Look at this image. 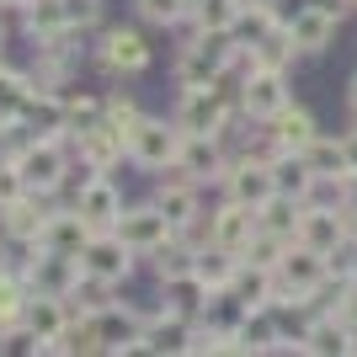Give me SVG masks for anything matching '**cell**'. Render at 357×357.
Masks as SVG:
<instances>
[{
    "label": "cell",
    "instance_id": "obj_10",
    "mask_svg": "<svg viewBox=\"0 0 357 357\" xmlns=\"http://www.w3.org/2000/svg\"><path fill=\"white\" fill-rule=\"evenodd\" d=\"M112 229H118V235L128 240V245H134L139 256L160 251L165 240L176 235V224L165 219V208H160V203H155V197H149V203H128V208H123V219L112 224Z\"/></svg>",
    "mask_w": 357,
    "mask_h": 357
},
{
    "label": "cell",
    "instance_id": "obj_9",
    "mask_svg": "<svg viewBox=\"0 0 357 357\" xmlns=\"http://www.w3.org/2000/svg\"><path fill=\"white\" fill-rule=\"evenodd\" d=\"M288 102H294V80H288V70H251L245 80H240V112L256 118V123L278 118Z\"/></svg>",
    "mask_w": 357,
    "mask_h": 357
},
{
    "label": "cell",
    "instance_id": "obj_18",
    "mask_svg": "<svg viewBox=\"0 0 357 357\" xmlns=\"http://www.w3.org/2000/svg\"><path fill=\"white\" fill-rule=\"evenodd\" d=\"M75 155L80 160H91V165H102V171H112L118 160H128V139L112 128L107 118H96V123H86V128H75Z\"/></svg>",
    "mask_w": 357,
    "mask_h": 357
},
{
    "label": "cell",
    "instance_id": "obj_4",
    "mask_svg": "<svg viewBox=\"0 0 357 357\" xmlns=\"http://www.w3.org/2000/svg\"><path fill=\"white\" fill-rule=\"evenodd\" d=\"M91 59H96V70L112 75V80H134V75L149 70V43L139 27H102L96 32V43H91Z\"/></svg>",
    "mask_w": 357,
    "mask_h": 357
},
{
    "label": "cell",
    "instance_id": "obj_11",
    "mask_svg": "<svg viewBox=\"0 0 357 357\" xmlns=\"http://www.w3.org/2000/svg\"><path fill=\"white\" fill-rule=\"evenodd\" d=\"M229 144H224V134H187V144H181V171L192 181H203V187H224V176H229Z\"/></svg>",
    "mask_w": 357,
    "mask_h": 357
},
{
    "label": "cell",
    "instance_id": "obj_46",
    "mask_svg": "<svg viewBox=\"0 0 357 357\" xmlns=\"http://www.w3.org/2000/svg\"><path fill=\"white\" fill-rule=\"evenodd\" d=\"M22 6H32V0H0V11H22Z\"/></svg>",
    "mask_w": 357,
    "mask_h": 357
},
{
    "label": "cell",
    "instance_id": "obj_15",
    "mask_svg": "<svg viewBox=\"0 0 357 357\" xmlns=\"http://www.w3.org/2000/svg\"><path fill=\"white\" fill-rule=\"evenodd\" d=\"M91 235H96V224L86 219V213L75 208V203H64V208L48 213L43 235H38V251H59V256H80L91 245Z\"/></svg>",
    "mask_w": 357,
    "mask_h": 357
},
{
    "label": "cell",
    "instance_id": "obj_21",
    "mask_svg": "<svg viewBox=\"0 0 357 357\" xmlns=\"http://www.w3.org/2000/svg\"><path fill=\"white\" fill-rule=\"evenodd\" d=\"M70 203H75L80 213H86V219L96 224V229H112V224L123 219V208H128V203H123V192H118V181L107 176V171H102L96 181H86V187H80V192H75Z\"/></svg>",
    "mask_w": 357,
    "mask_h": 357
},
{
    "label": "cell",
    "instance_id": "obj_23",
    "mask_svg": "<svg viewBox=\"0 0 357 357\" xmlns=\"http://www.w3.org/2000/svg\"><path fill=\"white\" fill-rule=\"evenodd\" d=\"M208 298H213V288L197 272H181V278H165L160 283V304L171 314H187V320H197V314L208 310Z\"/></svg>",
    "mask_w": 357,
    "mask_h": 357
},
{
    "label": "cell",
    "instance_id": "obj_3",
    "mask_svg": "<svg viewBox=\"0 0 357 357\" xmlns=\"http://www.w3.org/2000/svg\"><path fill=\"white\" fill-rule=\"evenodd\" d=\"M181 144H187V128H181L176 118H149L144 112V123H139L134 139H128V165L160 176V171H171V165L181 160Z\"/></svg>",
    "mask_w": 357,
    "mask_h": 357
},
{
    "label": "cell",
    "instance_id": "obj_44",
    "mask_svg": "<svg viewBox=\"0 0 357 357\" xmlns=\"http://www.w3.org/2000/svg\"><path fill=\"white\" fill-rule=\"evenodd\" d=\"M347 165H352V171H357V128H352V134H347Z\"/></svg>",
    "mask_w": 357,
    "mask_h": 357
},
{
    "label": "cell",
    "instance_id": "obj_42",
    "mask_svg": "<svg viewBox=\"0 0 357 357\" xmlns=\"http://www.w3.org/2000/svg\"><path fill=\"white\" fill-rule=\"evenodd\" d=\"M342 203H347V208H357V171H347V176H342Z\"/></svg>",
    "mask_w": 357,
    "mask_h": 357
},
{
    "label": "cell",
    "instance_id": "obj_6",
    "mask_svg": "<svg viewBox=\"0 0 357 357\" xmlns=\"http://www.w3.org/2000/svg\"><path fill=\"white\" fill-rule=\"evenodd\" d=\"M347 11L336 6V0H304L294 16H288V32H294V43L304 59H314V54H326L331 43H336V32H342Z\"/></svg>",
    "mask_w": 357,
    "mask_h": 357
},
{
    "label": "cell",
    "instance_id": "obj_26",
    "mask_svg": "<svg viewBox=\"0 0 357 357\" xmlns=\"http://www.w3.org/2000/svg\"><path fill=\"white\" fill-rule=\"evenodd\" d=\"M22 32H27V43H48V38H59V32H70V16H64V0H32V6H22ZM80 32V27H75Z\"/></svg>",
    "mask_w": 357,
    "mask_h": 357
},
{
    "label": "cell",
    "instance_id": "obj_49",
    "mask_svg": "<svg viewBox=\"0 0 357 357\" xmlns=\"http://www.w3.org/2000/svg\"><path fill=\"white\" fill-rule=\"evenodd\" d=\"M187 6H197V0H187Z\"/></svg>",
    "mask_w": 357,
    "mask_h": 357
},
{
    "label": "cell",
    "instance_id": "obj_37",
    "mask_svg": "<svg viewBox=\"0 0 357 357\" xmlns=\"http://www.w3.org/2000/svg\"><path fill=\"white\" fill-rule=\"evenodd\" d=\"M102 118L112 123V128H118L123 139H134V128L144 123V112H139V102H134V96H123V91H112V96H107V107H102Z\"/></svg>",
    "mask_w": 357,
    "mask_h": 357
},
{
    "label": "cell",
    "instance_id": "obj_22",
    "mask_svg": "<svg viewBox=\"0 0 357 357\" xmlns=\"http://www.w3.org/2000/svg\"><path fill=\"white\" fill-rule=\"evenodd\" d=\"M240 357L251 352H283V326H278V310L272 304H256L245 320H240Z\"/></svg>",
    "mask_w": 357,
    "mask_h": 357
},
{
    "label": "cell",
    "instance_id": "obj_17",
    "mask_svg": "<svg viewBox=\"0 0 357 357\" xmlns=\"http://www.w3.org/2000/svg\"><path fill=\"white\" fill-rule=\"evenodd\" d=\"M261 229V208H251V203H235V197H224L219 208H213V245H224V251H245L251 245V235Z\"/></svg>",
    "mask_w": 357,
    "mask_h": 357
},
{
    "label": "cell",
    "instance_id": "obj_35",
    "mask_svg": "<svg viewBox=\"0 0 357 357\" xmlns=\"http://www.w3.org/2000/svg\"><path fill=\"white\" fill-rule=\"evenodd\" d=\"M240 11H245V0H197L192 6V16H197L203 32H235Z\"/></svg>",
    "mask_w": 357,
    "mask_h": 357
},
{
    "label": "cell",
    "instance_id": "obj_29",
    "mask_svg": "<svg viewBox=\"0 0 357 357\" xmlns=\"http://www.w3.org/2000/svg\"><path fill=\"white\" fill-rule=\"evenodd\" d=\"M32 96H38V75H32V70H16V64H0V112L22 118Z\"/></svg>",
    "mask_w": 357,
    "mask_h": 357
},
{
    "label": "cell",
    "instance_id": "obj_28",
    "mask_svg": "<svg viewBox=\"0 0 357 357\" xmlns=\"http://www.w3.org/2000/svg\"><path fill=\"white\" fill-rule=\"evenodd\" d=\"M298 224H304V197H288V192H272L261 203V229L283 240H298Z\"/></svg>",
    "mask_w": 357,
    "mask_h": 357
},
{
    "label": "cell",
    "instance_id": "obj_20",
    "mask_svg": "<svg viewBox=\"0 0 357 357\" xmlns=\"http://www.w3.org/2000/svg\"><path fill=\"white\" fill-rule=\"evenodd\" d=\"M267 134H272V144L283 149V155H304V149L320 139V123H314V112L310 107H298V102H288L278 118H267Z\"/></svg>",
    "mask_w": 357,
    "mask_h": 357
},
{
    "label": "cell",
    "instance_id": "obj_13",
    "mask_svg": "<svg viewBox=\"0 0 357 357\" xmlns=\"http://www.w3.org/2000/svg\"><path fill=\"white\" fill-rule=\"evenodd\" d=\"M155 203L165 208V219L176 224V229H187V224L203 213V181H192L181 165H171V171L155 176Z\"/></svg>",
    "mask_w": 357,
    "mask_h": 357
},
{
    "label": "cell",
    "instance_id": "obj_40",
    "mask_svg": "<svg viewBox=\"0 0 357 357\" xmlns=\"http://www.w3.org/2000/svg\"><path fill=\"white\" fill-rule=\"evenodd\" d=\"M64 16H70V27L96 32L102 27V0H64Z\"/></svg>",
    "mask_w": 357,
    "mask_h": 357
},
{
    "label": "cell",
    "instance_id": "obj_14",
    "mask_svg": "<svg viewBox=\"0 0 357 357\" xmlns=\"http://www.w3.org/2000/svg\"><path fill=\"white\" fill-rule=\"evenodd\" d=\"M272 192H278L272 160H261V155H235V160H229V176H224V197H235V203H251V208H261Z\"/></svg>",
    "mask_w": 357,
    "mask_h": 357
},
{
    "label": "cell",
    "instance_id": "obj_38",
    "mask_svg": "<svg viewBox=\"0 0 357 357\" xmlns=\"http://www.w3.org/2000/svg\"><path fill=\"white\" fill-rule=\"evenodd\" d=\"M134 11H139V22H149V27H176L181 16L192 11V6H187V0H134Z\"/></svg>",
    "mask_w": 357,
    "mask_h": 357
},
{
    "label": "cell",
    "instance_id": "obj_45",
    "mask_svg": "<svg viewBox=\"0 0 357 357\" xmlns=\"http://www.w3.org/2000/svg\"><path fill=\"white\" fill-rule=\"evenodd\" d=\"M11 128H16V118H11V112H0V139L11 134Z\"/></svg>",
    "mask_w": 357,
    "mask_h": 357
},
{
    "label": "cell",
    "instance_id": "obj_7",
    "mask_svg": "<svg viewBox=\"0 0 357 357\" xmlns=\"http://www.w3.org/2000/svg\"><path fill=\"white\" fill-rule=\"evenodd\" d=\"M134 261H139V251L118 235V229H96V235H91V245L80 251V267H86L91 278L112 283V288H123L128 278H134Z\"/></svg>",
    "mask_w": 357,
    "mask_h": 357
},
{
    "label": "cell",
    "instance_id": "obj_47",
    "mask_svg": "<svg viewBox=\"0 0 357 357\" xmlns=\"http://www.w3.org/2000/svg\"><path fill=\"white\" fill-rule=\"evenodd\" d=\"M0 16H6V11H0ZM0 64H6V22H0Z\"/></svg>",
    "mask_w": 357,
    "mask_h": 357
},
{
    "label": "cell",
    "instance_id": "obj_27",
    "mask_svg": "<svg viewBox=\"0 0 357 357\" xmlns=\"http://www.w3.org/2000/svg\"><path fill=\"white\" fill-rule=\"evenodd\" d=\"M298 352L304 357H342V352H352V331L336 314H314V326H310V336H304Z\"/></svg>",
    "mask_w": 357,
    "mask_h": 357
},
{
    "label": "cell",
    "instance_id": "obj_1",
    "mask_svg": "<svg viewBox=\"0 0 357 357\" xmlns=\"http://www.w3.org/2000/svg\"><path fill=\"white\" fill-rule=\"evenodd\" d=\"M240 54V38L235 32H197L192 43H181L176 54V86L192 91V86H219L229 64Z\"/></svg>",
    "mask_w": 357,
    "mask_h": 357
},
{
    "label": "cell",
    "instance_id": "obj_16",
    "mask_svg": "<svg viewBox=\"0 0 357 357\" xmlns=\"http://www.w3.org/2000/svg\"><path fill=\"white\" fill-rule=\"evenodd\" d=\"M48 213H54V197L22 192L16 203H6V208H0V235H6V240H22V245H38Z\"/></svg>",
    "mask_w": 357,
    "mask_h": 357
},
{
    "label": "cell",
    "instance_id": "obj_25",
    "mask_svg": "<svg viewBox=\"0 0 357 357\" xmlns=\"http://www.w3.org/2000/svg\"><path fill=\"white\" fill-rule=\"evenodd\" d=\"M229 294L235 298H245V304H272L278 298V267H261V261H245L240 256V267H235V278H229Z\"/></svg>",
    "mask_w": 357,
    "mask_h": 357
},
{
    "label": "cell",
    "instance_id": "obj_36",
    "mask_svg": "<svg viewBox=\"0 0 357 357\" xmlns=\"http://www.w3.org/2000/svg\"><path fill=\"white\" fill-rule=\"evenodd\" d=\"M278 22H283L278 6H256V0H245V11H240V22H235V38H240V43H256V38H267Z\"/></svg>",
    "mask_w": 357,
    "mask_h": 357
},
{
    "label": "cell",
    "instance_id": "obj_24",
    "mask_svg": "<svg viewBox=\"0 0 357 357\" xmlns=\"http://www.w3.org/2000/svg\"><path fill=\"white\" fill-rule=\"evenodd\" d=\"M245 54H251V70H294V59H304L298 43H294V32H288V22H278L267 38L245 43Z\"/></svg>",
    "mask_w": 357,
    "mask_h": 357
},
{
    "label": "cell",
    "instance_id": "obj_41",
    "mask_svg": "<svg viewBox=\"0 0 357 357\" xmlns=\"http://www.w3.org/2000/svg\"><path fill=\"white\" fill-rule=\"evenodd\" d=\"M331 314H336V320H342V326H347V331L357 336V278L347 283V294L336 298V310H331Z\"/></svg>",
    "mask_w": 357,
    "mask_h": 357
},
{
    "label": "cell",
    "instance_id": "obj_8",
    "mask_svg": "<svg viewBox=\"0 0 357 357\" xmlns=\"http://www.w3.org/2000/svg\"><path fill=\"white\" fill-rule=\"evenodd\" d=\"M326 278H331V256H320L304 240H294L283 251V261H278V298H310Z\"/></svg>",
    "mask_w": 357,
    "mask_h": 357
},
{
    "label": "cell",
    "instance_id": "obj_39",
    "mask_svg": "<svg viewBox=\"0 0 357 357\" xmlns=\"http://www.w3.org/2000/svg\"><path fill=\"white\" fill-rule=\"evenodd\" d=\"M288 245H294V240L272 235V229H256V235H251V245H245V251H240V256H245V261H261V267H278Z\"/></svg>",
    "mask_w": 357,
    "mask_h": 357
},
{
    "label": "cell",
    "instance_id": "obj_33",
    "mask_svg": "<svg viewBox=\"0 0 357 357\" xmlns=\"http://www.w3.org/2000/svg\"><path fill=\"white\" fill-rule=\"evenodd\" d=\"M272 176H278V192L304 197V203H310V192H314V165L304 160V155H278V160H272Z\"/></svg>",
    "mask_w": 357,
    "mask_h": 357
},
{
    "label": "cell",
    "instance_id": "obj_34",
    "mask_svg": "<svg viewBox=\"0 0 357 357\" xmlns=\"http://www.w3.org/2000/svg\"><path fill=\"white\" fill-rule=\"evenodd\" d=\"M304 160L314 165V176H342V171H352V165H347V134L342 139L320 134L310 149H304Z\"/></svg>",
    "mask_w": 357,
    "mask_h": 357
},
{
    "label": "cell",
    "instance_id": "obj_19",
    "mask_svg": "<svg viewBox=\"0 0 357 357\" xmlns=\"http://www.w3.org/2000/svg\"><path fill=\"white\" fill-rule=\"evenodd\" d=\"M16 123H22L32 139H75L70 134V112H64V96L48 91V86H38V96L27 102V112H22Z\"/></svg>",
    "mask_w": 357,
    "mask_h": 357
},
{
    "label": "cell",
    "instance_id": "obj_48",
    "mask_svg": "<svg viewBox=\"0 0 357 357\" xmlns=\"http://www.w3.org/2000/svg\"><path fill=\"white\" fill-rule=\"evenodd\" d=\"M347 6H352V11H357V0H347Z\"/></svg>",
    "mask_w": 357,
    "mask_h": 357
},
{
    "label": "cell",
    "instance_id": "obj_32",
    "mask_svg": "<svg viewBox=\"0 0 357 357\" xmlns=\"http://www.w3.org/2000/svg\"><path fill=\"white\" fill-rule=\"evenodd\" d=\"M54 352H64V357H80V352H107V347H102V326H96V314H86V310H80V314H75V320H70V326H64V336H59V342H54Z\"/></svg>",
    "mask_w": 357,
    "mask_h": 357
},
{
    "label": "cell",
    "instance_id": "obj_43",
    "mask_svg": "<svg viewBox=\"0 0 357 357\" xmlns=\"http://www.w3.org/2000/svg\"><path fill=\"white\" fill-rule=\"evenodd\" d=\"M347 112H352V123H357V75L347 80Z\"/></svg>",
    "mask_w": 357,
    "mask_h": 357
},
{
    "label": "cell",
    "instance_id": "obj_5",
    "mask_svg": "<svg viewBox=\"0 0 357 357\" xmlns=\"http://www.w3.org/2000/svg\"><path fill=\"white\" fill-rule=\"evenodd\" d=\"M171 118L187 128V134H224L229 123L240 118V102L224 86H192L176 96V112Z\"/></svg>",
    "mask_w": 357,
    "mask_h": 357
},
{
    "label": "cell",
    "instance_id": "obj_12",
    "mask_svg": "<svg viewBox=\"0 0 357 357\" xmlns=\"http://www.w3.org/2000/svg\"><path fill=\"white\" fill-rule=\"evenodd\" d=\"M80 256H59V251H38L32 245V256H27V288L32 294H54V298H70L75 294V283H80Z\"/></svg>",
    "mask_w": 357,
    "mask_h": 357
},
{
    "label": "cell",
    "instance_id": "obj_30",
    "mask_svg": "<svg viewBox=\"0 0 357 357\" xmlns=\"http://www.w3.org/2000/svg\"><path fill=\"white\" fill-rule=\"evenodd\" d=\"M144 261H149V272H155V278L165 283V278H181V272H192L197 245H192V240H181V235H171V240L160 245V251H149Z\"/></svg>",
    "mask_w": 357,
    "mask_h": 357
},
{
    "label": "cell",
    "instance_id": "obj_31",
    "mask_svg": "<svg viewBox=\"0 0 357 357\" xmlns=\"http://www.w3.org/2000/svg\"><path fill=\"white\" fill-rule=\"evenodd\" d=\"M235 267H240V256L235 251H224V245H197V261H192V272L203 278V283L219 294V288H229V278H235Z\"/></svg>",
    "mask_w": 357,
    "mask_h": 357
},
{
    "label": "cell",
    "instance_id": "obj_2",
    "mask_svg": "<svg viewBox=\"0 0 357 357\" xmlns=\"http://www.w3.org/2000/svg\"><path fill=\"white\" fill-rule=\"evenodd\" d=\"M11 165L22 171V181H27L32 192L59 197L64 176H70V165H75V144L70 139H27V144L16 149Z\"/></svg>",
    "mask_w": 357,
    "mask_h": 357
}]
</instances>
